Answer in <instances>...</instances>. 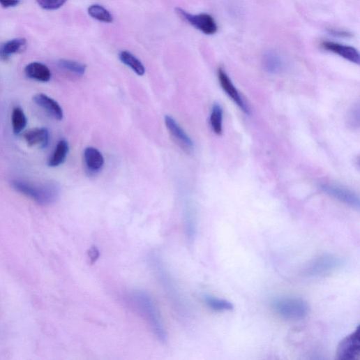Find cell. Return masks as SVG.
Masks as SVG:
<instances>
[{
  "mask_svg": "<svg viewBox=\"0 0 360 360\" xmlns=\"http://www.w3.org/2000/svg\"><path fill=\"white\" fill-rule=\"evenodd\" d=\"M149 260L153 271L168 299L172 303L174 310L181 316H184L187 310L186 301L182 294H180L167 267H165L162 258L156 253H153L150 255Z\"/></svg>",
  "mask_w": 360,
  "mask_h": 360,
  "instance_id": "obj_1",
  "label": "cell"
},
{
  "mask_svg": "<svg viewBox=\"0 0 360 360\" xmlns=\"http://www.w3.org/2000/svg\"><path fill=\"white\" fill-rule=\"evenodd\" d=\"M131 299L144 315L156 338L160 343H165L167 339V332L161 315L153 299L142 290L134 291L132 293Z\"/></svg>",
  "mask_w": 360,
  "mask_h": 360,
  "instance_id": "obj_2",
  "label": "cell"
},
{
  "mask_svg": "<svg viewBox=\"0 0 360 360\" xmlns=\"http://www.w3.org/2000/svg\"><path fill=\"white\" fill-rule=\"evenodd\" d=\"M13 187L18 193L28 197L41 206L54 203L59 195L58 186L53 183L36 185L24 180L16 179L13 181Z\"/></svg>",
  "mask_w": 360,
  "mask_h": 360,
  "instance_id": "obj_3",
  "label": "cell"
},
{
  "mask_svg": "<svg viewBox=\"0 0 360 360\" xmlns=\"http://www.w3.org/2000/svg\"><path fill=\"white\" fill-rule=\"evenodd\" d=\"M272 308L280 317L288 320H301L310 312L308 303L299 297H281L272 301Z\"/></svg>",
  "mask_w": 360,
  "mask_h": 360,
  "instance_id": "obj_4",
  "label": "cell"
},
{
  "mask_svg": "<svg viewBox=\"0 0 360 360\" xmlns=\"http://www.w3.org/2000/svg\"><path fill=\"white\" fill-rule=\"evenodd\" d=\"M345 264V260L335 254H323L313 260L303 270L305 277L310 278L325 276L337 271Z\"/></svg>",
  "mask_w": 360,
  "mask_h": 360,
  "instance_id": "obj_5",
  "label": "cell"
},
{
  "mask_svg": "<svg viewBox=\"0 0 360 360\" xmlns=\"http://www.w3.org/2000/svg\"><path fill=\"white\" fill-rule=\"evenodd\" d=\"M360 355V328L343 338L338 343L336 351V359L355 360Z\"/></svg>",
  "mask_w": 360,
  "mask_h": 360,
  "instance_id": "obj_6",
  "label": "cell"
},
{
  "mask_svg": "<svg viewBox=\"0 0 360 360\" xmlns=\"http://www.w3.org/2000/svg\"><path fill=\"white\" fill-rule=\"evenodd\" d=\"M175 11L180 17L206 35H214L218 32L217 23L209 14L194 15L179 8Z\"/></svg>",
  "mask_w": 360,
  "mask_h": 360,
  "instance_id": "obj_7",
  "label": "cell"
},
{
  "mask_svg": "<svg viewBox=\"0 0 360 360\" xmlns=\"http://www.w3.org/2000/svg\"><path fill=\"white\" fill-rule=\"evenodd\" d=\"M320 188L325 194L337 201L354 209L359 210L360 207L359 198L353 192L333 184H322L320 186Z\"/></svg>",
  "mask_w": 360,
  "mask_h": 360,
  "instance_id": "obj_8",
  "label": "cell"
},
{
  "mask_svg": "<svg viewBox=\"0 0 360 360\" xmlns=\"http://www.w3.org/2000/svg\"><path fill=\"white\" fill-rule=\"evenodd\" d=\"M218 77L223 91L243 112L249 115L250 110L248 105L241 97L240 93L238 91V89L232 82V80L223 68H220L218 69Z\"/></svg>",
  "mask_w": 360,
  "mask_h": 360,
  "instance_id": "obj_9",
  "label": "cell"
},
{
  "mask_svg": "<svg viewBox=\"0 0 360 360\" xmlns=\"http://www.w3.org/2000/svg\"><path fill=\"white\" fill-rule=\"evenodd\" d=\"M165 123L173 139L182 149L188 152L193 150V140L172 117L165 116Z\"/></svg>",
  "mask_w": 360,
  "mask_h": 360,
  "instance_id": "obj_10",
  "label": "cell"
},
{
  "mask_svg": "<svg viewBox=\"0 0 360 360\" xmlns=\"http://www.w3.org/2000/svg\"><path fill=\"white\" fill-rule=\"evenodd\" d=\"M322 46L325 50L334 53L348 61L357 65L359 64L360 56L359 52L353 47L331 41H324Z\"/></svg>",
  "mask_w": 360,
  "mask_h": 360,
  "instance_id": "obj_11",
  "label": "cell"
},
{
  "mask_svg": "<svg viewBox=\"0 0 360 360\" xmlns=\"http://www.w3.org/2000/svg\"><path fill=\"white\" fill-rule=\"evenodd\" d=\"M35 103L43 108L50 116L56 120L61 121L63 112L59 104L45 94H38L33 98Z\"/></svg>",
  "mask_w": 360,
  "mask_h": 360,
  "instance_id": "obj_12",
  "label": "cell"
},
{
  "mask_svg": "<svg viewBox=\"0 0 360 360\" xmlns=\"http://www.w3.org/2000/svg\"><path fill=\"white\" fill-rule=\"evenodd\" d=\"M85 165L89 172H100L105 164V158L101 152L94 147H88L84 151Z\"/></svg>",
  "mask_w": 360,
  "mask_h": 360,
  "instance_id": "obj_13",
  "label": "cell"
},
{
  "mask_svg": "<svg viewBox=\"0 0 360 360\" xmlns=\"http://www.w3.org/2000/svg\"><path fill=\"white\" fill-rule=\"evenodd\" d=\"M262 66L269 73L278 74L285 68V62L281 56L274 51L267 52L262 57Z\"/></svg>",
  "mask_w": 360,
  "mask_h": 360,
  "instance_id": "obj_14",
  "label": "cell"
},
{
  "mask_svg": "<svg viewBox=\"0 0 360 360\" xmlns=\"http://www.w3.org/2000/svg\"><path fill=\"white\" fill-rule=\"evenodd\" d=\"M25 74L29 78L43 82H49L52 77L50 68L46 65L39 62H33L28 64L25 68Z\"/></svg>",
  "mask_w": 360,
  "mask_h": 360,
  "instance_id": "obj_15",
  "label": "cell"
},
{
  "mask_svg": "<svg viewBox=\"0 0 360 360\" xmlns=\"http://www.w3.org/2000/svg\"><path fill=\"white\" fill-rule=\"evenodd\" d=\"M24 139L30 147L39 146L46 148L50 141V133L47 128H34L24 135Z\"/></svg>",
  "mask_w": 360,
  "mask_h": 360,
  "instance_id": "obj_16",
  "label": "cell"
},
{
  "mask_svg": "<svg viewBox=\"0 0 360 360\" xmlns=\"http://www.w3.org/2000/svg\"><path fill=\"white\" fill-rule=\"evenodd\" d=\"M27 43V40L24 38H16L0 45V59L6 61L12 55L23 51Z\"/></svg>",
  "mask_w": 360,
  "mask_h": 360,
  "instance_id": "obj_17",
  "label": "cell"
},
{
  "mask_svg": "<svg viewBox=\"0 0 360 360\" xmlns=\"http://www.w3.org/2000/svg\"><path fill=\"white\" fill-rule=\"evenodd\" d=\"M203 300L209 308L216 312H230L234 308L233 303L229 301L211 295H204Z\"/></svg>",
  "mask_w": 360,
  "mask_h": 360,
  "instance_id": "obj_18",
  "label": "cell"
},
{
  "mask_svg": "<svg viewBox=\"0 0 360 360\" xmlns=\"http://www.w3.org/2000/svg\"><path fill=\"white\" fill-rule=\"evenodd\" d=\"M68 151V143L64 140L59 141L48 161V165L54 167L63 164L66 159Z\"/></svg>",
  "mask_w": 360,
  "mask_h": 360,
  "instance_id": "obj_19",
  "label": "cell"
},
{
  "mask_svg": "<svg viewBox=\"0 0 360 360\" xmlns=\"http://www.w3.org/2000/svg\"><path fill=\"white\" fill-rule=\"evenodd\" d=\"M119 59L123 63L129 66L138 75H144L146 71L144 66L132 53L128 51H122L119 54Z\"/></svg>",
  "mask_w": 360,
  "mask_h": 360,
  "instance_id": "obj_20",
  "label": "cell"
},
{
  "mask_svg": "<svg viewBox=\"0 0 360 360\" xmlns=\"http://www.w3.org/2000/svg\"><path fill=\"white\" fill-rule=\"evenodd\" d=\"M223 110L221 105L218 103L213 105L211 117L210 124L211 127L215 134L221 135L223 132Z\"/></svg>",
  "mask_w": 360,
  "mask_h": 360,
  "instance_id": "obj_21",
  "label": "cell"
},
{
  "mask_svg": "<svg viewBox=\"0 0 360 360\" xmlns=\"http://www.w3.org/2000/svg\"><path fill=\"white\" fill-rule=\"evenodd\" d=\"M87 13L92 18L104 23H112V15L104 7L100 5H93L89 7Z\"/></svg>",
  "mask_w": 360,
  "mask_h": 360,
  "instance_id": "obj_22",
  "label": "cell"
},
{
  "mask_svg": "<svg viewBox=\"0 0 360 360\" xmlns=\"http://www.w3.org/2000/svg\"><path fill=\"white\" fill-rule=\"evenodd\" d=\"M13 131L16 135L21 133L27 125V119L24 111L19 107L14 109L12 115Z\"/></svg>",
  "mask_w": 360,
  "mask_h": 360,
  "instance_id": "obj_23",
  "label": "cell"
},
{
  "mask_svg": "<svg viewBox=\"0 0 360 360\" xmlns=\"http://www.w3.org/2000/svg\"><path fill=\"white\" fill-rule=\"evenodd\" d=\"M58 63L61 68L77 75H84L87 69L84 64L68 59H60Z\"/></svg>",
  "mask_w": 360,
  "mask_h": 360,
  "instance_id": "obj_24",
  "label": "cell"
},
{
  "mask_svg": "<svg viewBox=\"0 0 360 360\" xmlns=\"http://www.w3.org/2000/svg\"><path fill=\"white\" fill-rule=\"evenodd\" d=\"M38 5L45 10H56L61 8L67 0H36Z\"/></svg>",
  "mask_w": 360,
  "mask_h": 360,
  "instance_id": "obj_25",
  "label": "cell"
},
{
  "mask_svg": "<svg viewBox=\"0 0 360 360\" xmlns=\"http://www.w3.org/2000/svg\"><path fill=\"white\" fill-rule=\"evenodd\" d=\"M329 32L331 35H333L336 37L350 38L351 36V33H350L347 31H343V30L331 29H329Z\"/></svg>",
  "mask_w": 360,
  "mask_h": 360,
  "instance_id": "obj_26",
  "label": "cell"
},
{
  "mask_svg": "<svg viewBox=\"0 0 360 360\" xmlns=\"http://www.w3.org/2000/svg\"><path fill=\"white\" fill-rule=\"evenodd\" d=\"M20 3V0H0V5L6 8L16 7Z\"/></svg>",
  "mask_w": 360,
  "mask_h": 360,
  "instance_id": "obj_27",
  "label": "cell"
},
{
  "mask_svg": "<svg viewBox=\"0 0 360 360\" xmlns=\"http://www.w3.org/2000/svg\"><path fill=\"white\" fill-rule=\"evenodd\" d=\"M89 253H89V255L92 260H97L99 256V253H100L99 250L95 247H93L91 250L89 251Z\"/></svg>",
  "mask_w": 360,
  "mask_h": 360,
  "instance_id": "obj_28",
  "label": "cell"
}]
</instances>
